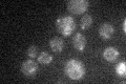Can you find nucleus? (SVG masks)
Masks as SVG:
<instances>
[{"mask_svg": "<svg viewBox=\"0 0 126 84\" xmlns=\"http://www.w3.org/2000/svg\"><path fill=\"white\" fill-rule=\"evenodd\" d=\"M56 27L58 32L63 36H69L76 29V22L69 15H63L58 17L56 20Z\"/></svg>", "mask_w": 126, "mask_h": 84, "instance_id": "obj_2", "label": "nucleus"}, {"mask_svg": "<svg viewBox=\"0 0 126 84\" xmlns=\"http://www.w3.org/2000/svg\"><path fill=\"white\" fill-rule=\"evenodd\" d=\"M119 56H120L119 50L113 46L106 47L103 51V57L106 61H108V62H115L116 60L119 58Z\"/></svg>", "mask_w": 126, "mask_h": 84, "instance_id": "obj_6", "label": "nucleus"}, {"mask_svg": "<svg viewBox=\"0 0 126 84\" xmlns=\"http://www.w3.org/2000/svg\"><path fill=\"white\" fill-rule=\"evenodd\" d=\"M26 54H27V57H29L30 59H34V58L38 57V55H39V49H38L37 46H35V45H31L29 49H27Z\"/></svg>", "mask_w": 126, "mask_h": 84, "instance_id": "obj_12", "label": "nucleus"}, {"mask_svg": "<svg viewBox=\"0 0 126 84\" xmlns=\"http://www.w3.org/2000/svg\"><path fill=\"white\" fill-rule=\"evenodd\" d=\"M93 24V17L92 15H88L86 14L84 15L83 17L81 18V21H80V27L82 30H88L90 26Z\"/></svg>", "mask_w": 126, "mask_h": 84, "instance_id": "obj_10", "label": "nucleus"}, {"mask_svg": "<svg viewBox=\"0 0 126 84\" xmlns=\"http://www.w3.org/2000/svg\"><path fill=\"white\" fill-rule=\"evenodd\" d=\"M88 6L89 2L87 0H69L67 2V10L75 15L83 14Z\"/></svg>", "mask_w": 126, "mask_h": 84, "instance_id": "obj_3", "label": "nucleus"}, {"mask_svg": "<svg viewBox=\"0 0 126 84\" xmlns=\"http://www.w3.org/2000/svg\"><path fill=\"white\" fill-rule=\"evenodd\" d=\"M64 71L72 80H80L85 75V66L80 60L69 59L64 65Z\"/></svg>", "mask_w": 126, "mask_h": 84, "instance_id": "obj_1", "label": "nucleus"}, {"mask_svg": "<svg viewBox=\"0 0 126 84\" xmlns=\"http://www.w3.org/2000/svg\"><path fill=\"white\" fill-rule=\"evenodd\" d=\"M38 62L41 64H49L53 62V56L46 51H41L38 55Z\"/></svg>", "mask_w": 126, "mask_h": 84, "instance_id": "obj_9", "label": "nucleus"}, {"mask_svg": "<svg viewBox=\"0 0 126 84\" xmlns=\"http://www.w3.org/2000/svg\"><path fill=\"white\" fill-rule=\"evenodd\" d=\"M20 69H21V73L24 75L25 77L34 78L38 73L39 67H38V64L34 61V60L27 59V60H24V61L21 63Z\"/></svg>", "mask_w": 126, "mask_h": 84, "instance_id": "obj_4", "label": "nucleus"}, {"mask_svg": "<svg viewBox=\"0 0 126 84\" xmlns=\"http://www.w3.org/2000/svg\"><path fill=\"white\" fill-rule=\"evenodd\" d=\"M122 26H123V32L125 33V32H126V20L125 19H123V25H122Z\"/></svg>", "mask_w": 126, "mask_h": 84, "instance_id": "obj_13", "label": "nucleus"}, {"mask_svg": "<svg viewBox=\"0 0 126 84\" xmlns=\"http://www.w3.org/2000/svg\"><path fill=\"white\" fill-rule=\"evenodd\" d=\"M116 73L119 76H121V77H125V75H126V63L124 61L119 62L116 65Z\"/></svg>", "mask_w": 126, "mask_h": 84, "instance_id": "obj_11", "label": "nucleus"}, {"mask_svg": "<svg viewBox=\"0 0 126 84\" xmlns=\"http://www.w3.org/2000/svg\"><path fill=\"white\" fill-rule=\"evenodd\" d=\"M115 34V27L111 23L109 22H104L102 23L99 27V35L102 39L104 40H108L110 39Z\"/></svg>", "mask_w": 126, "mask_h": 84, "instance_id": "obj_5", "label": "nucleus"}, {"mask_svg": "<svg viewBox=\"0 0 126 84\" xmlns=\"http://www.w3.org/2000/svg\"><path fill=\"white\" fill-rule=\"evenodd\" d=\"M49 47L56 53H60L64 47V41L60 37H53L49 40Z\"/></svg>", "mask_w": 126, "mask_h": 84, "instance_id": "obj_8", "label": "nucleus"}, {"mask_svg": "<svg viewBox=\"0 0 126 84\" xmlns=\"http://www.w3.org/2000/svg\"><path fill=\"white\" fill-rule=\"evenodd\" d=\"M73 45L79 51H83L86 47V38L82 34L77 33L73 36Z\"/></svg>", "mask_w": 126, "mask_h": 84, "instance_id": "obj_7", "label": "nucleus"}]
</instances>
